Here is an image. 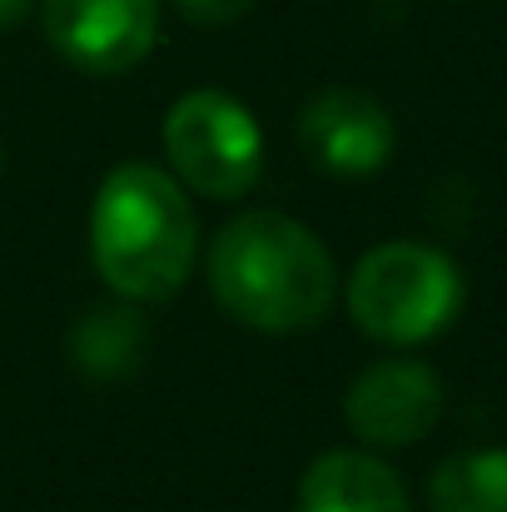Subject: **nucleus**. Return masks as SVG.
<instances>
[{"mask_svg":"<svg viewBox=\"0 0 507 512\" xmlns=\"http://www.w3.org/2000/svg\"><path fill=\"white\" fill-rule=\"evenodd\" d=\"M214 304L259 334H304L329 319L338 299V264L329 244L294 214H234L209 244Z\"/></svg>","mask_w":507,"mask_h":512,"instance_id":"1","label":"nucleus"},{"mask_svg":"<svg viewBox=\"0 0 507 512\" xmlns=\"http://www.w3.org/2000/svg\"><path fill=\"white\" fill-rule=\"evenodd\" d=\"M199 254L189 189L160 165L130 160L100 179L90 204V259L125 304H165L184 289Z\"/></svg>","mask_w":507,"mask_h":512,"instance_id":"2","label":"nucleus"},{"mask_svg":"<svg viewBox=\"0 0 507 512\" xmlns=\"http://www.w3.org/2000/svg\"><path fill=\"white\" fill-rule=\"evenodd\" d=\"M463 299H468V279L458 259L423 239L373 244L353 264L343 289L358 334L383 348H418L438 339L463 314Z\"/></svg>","mask_w":507,"mask_h":512,"instance_id":"3","label":"nucleus"},{"mask_svg":"<svg viewBox=\"0 0 507 512\" xmlns=\"http://www.w3.org/2000/svg\"><path fill=\"white\" fill-rule=\"evenodd\" d=\"M169 174L204 199H239L264 174V130L229 90H184L165 115Z\"/></svg>","mask_w":507,"mask_h":512,"instance_id":"4","label":"nucleus"},{"mask_svg":"<svg viewBox=\"0 0 507 512\" xmlns=\"http://www.w3.org/2000/svg\"><path fill=\"white\" fill-rule=\"evenodd\" d=\"M443 403H448V393H443L438 368L423 363V358L393 353V358L368 363L348 383L343 418H348V433L368 453H393V448L423 443L438 428Z\"/></svg>","mask_w":507,"mask_h":512,"instance_id":"5","label":"nucleus"},{"mask_svg":"<svg viewBox=\"0 0 507 512\" xmlns=\"http://www.w3.org/2000/svg\"><path fill=\"white\" fill-rule=\"evenodd\" d=\"M55 55L85 75H125L160 45V0H40Z\"/></svg>","mask_w":507,"mask_h":512,"instance_id":"6","label":"nucleus"},{"mask_svg":"<svg viewBox=\"0 0 507 512\" xmlns=\"http://www.w3.org/2000/svg\"><path fill=\"white\" fill-rule=\"evenodd\" d=\"M299 145L334 179H368L393 160L398 125L378 95L353 85H329L299 110Z\"/></svg>","mask_w":507,"mask_h":512,"instance_id":"7","label":"nucleus"},{"mask_svg":"<svg viewBox=\"0 0 507 512\" xmlns=\"http://www.w3.org/2000/svg\"><path fill=\"white\" fill-rule=\"evenodd\" d=\"M299 512H413V503L378 453L329 448L299 478Z\"/></svg>","mask_w":507,"mask_h":512,"instance_id":"8","label":"nucleus"},{"mask_svg":"<svg viewBox=\"0 0 507 512\" xmlns=\"http://www.w3.org/2000/svg\"><path fill=\"white\" fill-rule=\"evenodd\" d=\"M145 319L135 304H95L70 329V363L95 383H120L145 363Z\"/></svg>","mask_w":507,"mask_h":512,"instance_id":"9","label":"nucleus"},{"mask_svg":"<svg viewBox=\"0 0 507 512\" xmlns=\"http://www.w3.org/2000/svg\"><path fill=\"white\" fill-rule=\"evenodd\" d=\"M433 512H507V448H468L433 468Z\"/></svg>","mask_w":507,"mask_h":512,"instance_id":"10","label":"nucleus"},{"mask_svg":"<svg viewBox=\"0 0 507 512\" xmlns=\"http://www.w3.org/2000/svg\"><path fill=\"white\" fill-rule=\"evenodd\" d=\"M174 5L189 25H204V30H224L254 10V0H174Z\"/></svg>","mask_w":507,"mask_h":512,"instance_id":"11","label":"nucleus"},{"mask_svg":"<svg viewBox=\"0 0 507 512\" xmlns=\"http://www.w3.org/2000/svg\"><path fill=\"white\" fill-rule=\"evenodd\" d=\"M30 5H35V0H0V35L15 30V25L30 15Z\"/></svg>","mask_w":507,"mask_h":512,"instance_id":"12","label":"nucleus"}]
</instances>
